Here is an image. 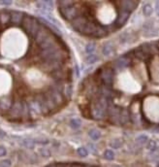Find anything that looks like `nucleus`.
I'll return each instance as SVG.
<instances>
[{"label":"nucleus","instance_id":"4","mask_svg":"<svg viewBox=\"0 0 159 167\" xmlns=\"http://www.w3.org/2000/svg\"><path fill=\"white\" fill-rule=\"evenodd\" d=\"M45 167H100L92 164L82 163V162H54Z\"/></svg>","mask_w":159,"mask_h":167},{"label":"nucleus","instance_id":"8","mask_svg":"<svg viewBox=\"0 0 159 167\" xmlns=\"http://www.w3.org/2000/svg\"><path fill=\"white\" fill-rule=\"evenodd\" d=\"M78 154H79V155H81V156H87V149L86 148H83V147H81V148H79L78 149Z\"/></svg>","mask_w":159,"mask_h":167},{"label":"nucleus","instance_id":"11","mask_svg":"<svg viewBox=\"0 0 159 167\" xmlns=\"http://www.w3.org/2000/svg\"><path fill=\"white\" fill-rule=\"evenodd\" d=\"M6 154H7V151H6L5 147H3V146H0V157L6 155Z\"/></svg>","mask_w":159,"mask_h":167},{"label":"nucleus","instance_id":"13","mask_svg":"<svg viewBox=\"0 0 159 167\" xmlns=\"http://www.w3.org/2000/svg\"><path fill=\"white\" fill-rule=\"evenodd\" d=\"M0 4L1 5H11L12 2L11 1H0Z\"/></svg>","mask_w":159,"mask_h":167},{"label":"nucleus","instance_id":"6","mask_svg":"<svg viewBox=\"0 0 159 167\" xmlns=\"http://www.w3.org/2000/svg\"><path fill=\"white\" fill-rule=\"evenodd\" d=\"M89 136L92 140H98L100 137H101V134H100L99 131H97L95 129H92V130L89 131Z\"/></svg>","mask_w":159,"mask_h":167},{"label":"nucleus","instance_id":"3","mask_svg":"<svg viewBox=\"0 0 159 167\" xmlns=\"http://www.w3.org/2000/svg\"><path fill=\"white\" fill-rule=\"evenodd\" d=\"M139 4V1H59L57 10L80 35L102 39L123 27Z\"/></svg>","mask_w":159,"mask_h":167},{"label":"nucleus","instance_id":"7","mask_svg":"<svg viewBox=\"0 0 159 167\" xmlns=\"http://www.w3.org/2000/svg\"><path fill=\"white\" fill-rule=\"evenodd\" d=\"M104 157L108 160H114V153L111 151V150H107V151L104 153Z\"/></svg>","mask_w":159,"mask_h":167},{"label":"nucleus","instance_id":"9","mask_svg":"<svg viewBox=\"0 0 159 167\" xmlns=\"http://www.w3.org/2000/svg\"><path fill=\"white\" fill-rule=\"evenodd\" d=\"M10 166H11V161L9 160H5L0 163V167H10Z\"/></svg>","mask_w":159,"mask_h":167},{"label":"nucleus","instance_id":"12","mask_svg":"<svg viewBox=\"0 0 159 167\" xmlns=\"http://www.w3.org/2000/svg\"><path fill=\"white\" fill-rule=\"evenodd\" d=\"M71 123H72V126H74L75 128H77V127L80 126V122L78 120H72Z\"/></svg>","mask_w":159,"mask_h":167},{"label":"nucleus","instance_id":"1","mask_svg":"<svg viewBox=\"0 0 159 167\" xmlns=\"http://www.w3.org/2000/svg\"><path fill=\"white\" fill-rule=\"evenodd\" d=\"M74 73L68 45L48 22L0 9V114L20 123L51 118L70 103Z\"/></svg>","mask_w":159,"mask_h":167},{"label":"nucleus","instance_id":"2","mask_svg":"<svg viewBox=\"0 0 159 167\" xmlns=\"http://www.w3.org/2000/svg\"><path fill=\"white\" fill-rule=\"evenodd\" d=\"M77 103L90 121L134 130L157 129V41L99 66L80 84Z\"/></svg>","mask_w":159,"mask_h":167},{"label":"nucleus","instance_id":"5","mask_svg":"<svg viewBox=\"0 0 159 167\" xmlns=\"http://www.w3.org/2000/svg\"><path fill=\"white\" fill-rule=\"evenodd\" d=\"M143 13L145 16H150L152 13V7L150 4H145L143 8Z\"/></svg>","mask_w":159,"mask_h":167},{"label":"nucleus","instance_id":"10","mask_svg":"<svg viewBox=\"0 0 159 167\" xmlns=\"http://www.w3.org/2000/svg\"><path fill=\"white\" fill-rule=\"evenodd\" d=\"M93 51H94V45H92V44L87 45V53L88 55H91Z\"/></svg>","mask_w":159,"mask_h":167}]
</instances>
